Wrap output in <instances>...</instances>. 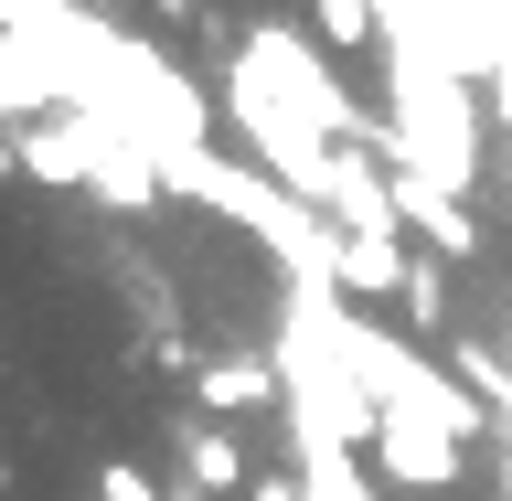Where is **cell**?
I'll return each instance as SVG.
<instances>
[]
</instances>
